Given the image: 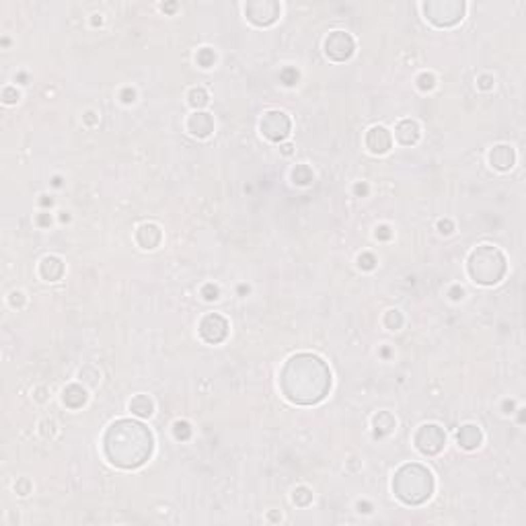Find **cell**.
<instances>
[{"instance_id": "cell-1", "label": "cell", "mask_w": 526, "mask_h": 526, "mask_svg": "<svg viewBox=\"0 0 526 526\" xmlns=\"http://www.w3.org/2000/svg\"><path fill=\"white\" fill-rule=\"evenodd\" d=\"M280 388L294 405L321 403L331 390V370L315 354H296L280 372Z\"/></svg>"}, {"instance_id": "cell-2", "label": "cell", "mask_w": 526, "mask_h": 526, "mask_svg": "<svg viewBox=\"0 0 526 526\" xmlns=\"http://www.w3.org/2000/svg\"><path fill=\"white\" fill-rule=\"evenodd\" d=\"M155 450L152 432L136 420H117L103 436V452L107 461L119 469L142 467Z\"/></svg>"}, {"instance_id": "cell-3", "label": "cell", "mask_w": 526, "mask_h": 526, "mask_svg": "<svg viewBox=\"0 0 526 526\" xmlns=\"http://www.w3.org/2000/svg\"><path fill=\"white\" fill-rule=\"evenodd\" d=\"M434 475L420 463H407L399 467L392 477L394 495L407 506H420L428 501L434 493Z\"/></svg>"}, {"instance_id": "cell-4", "label": "cell", "mask_w": 526, "mask_h": 526, "mask_svg": "<svg viewBox=\"0 0 526 526\" xmlns=\"http://www.w3.org/2000/svg\"><path fill=\"white\" fill-rule=\"evenodd\" d=\"M506 268H508L506 255L497 247H491V245L477 247L469 255V263H467L469 276L473 278V282H477L481 286L497 284L503 278Z\"/></svg>"}, {"instance_id": "cell-5", "label": "cell", "mask_w": 526, "mask_h": 526, "mask_svg": "<svg viewBox=\"0 0 526 526\" xmlns=\"http://www.w3.org/2000/svg\"><path fill=\"white\" fill-rule=\"evenodd\" d=\"M422 9L426 19L436 27H452L465 17L467 5L463 0H430V3H424Z\"/></svg>"}, {"instance_id": "cell-6", "label": "cell", "mask_w": 526, "mask_h": 526, "mask_svg": "<svg viewBox=\"0 0 526 526\" xmlns=\"http://www.w3.org/2000/svg\"><path fill=\"white\" fill-rule=\"evenodd\" d=\"M280 13H282V7L276 0H251V3L245 5L247 19L257 27L274 25L278 21Z\"/></svg>"}, {"instance_id": "cell-7", "label": "cell", "mask_w": 526, "mask_h": 526, "mask_svg": "<svg viewBox=\"0 0 526 526\" xmlns=\"http://www.w3.org/2000/svg\"><path fill=\"white\" fill-rule=\"evenodd\" d=\"M290 129H292V121L284 111H268L263 113L261 117V132L263 136L272 142H284L290 136Z\"/></svg>"}, {"instance_id": "cell-8", "label": "cell", "mask_w": 526, "mask_h": 526, "mask_svg": "<svg viewBox=\"0 0 526 526\" xmlns=\"http://www.w3.org/2000/svg\"><path fill=\"white\" fill-rule=\"evenodd\" d=\"M413 442H415V446H418V450H420L422 454L432 456V454H438V452L444 448V444H446V434H444V430H442L438 424H426V426H422V428L415 432Z\"/></svg>"}, {"instance_id": "cell-9", "label": "cell", "mask_w": 526, "mask_h": 526, "mask_svg": "<svg viewBox=\"0 0 526 526\" xmlns=\"http://www.w3.org/2000/svg\"><path fill=\"white\" fill-rule=\"evenodd\" d=\"M356 52V41L349 33L345 31H333L325 39V54L333 62H345L354 56Z\"/></svg>"}, {"instance_id": "cell-10", "label": "cell", "mask_w": 526, "mask_h": 526, "mask_svg": "<svg viewBox=\"0 0 526 526\" xmlns=\"http://www.w3.org/2000/svg\"><path fill=\"white\" fill-rule=\"evenodd\" d=\"M200 335L208 343H220L228 335V321L218 313H210L200 323Z\"/></svg>"}, {"instance_id": "cell-11", "label": "cell", "mask_w": 526, "mask_h": 526, "mask_svg": "<svg viewBox=\"0 0 526 526\" xmlns=\"http://www.w3.org/2000/svg\"><path fill=\"white\" fill-rule=\"evenodd\" d=\"M366 146L372 155H384L392 146V136L384 125H372L366 134Z\"/></svg>"}, {"instance_id": "cell-12", "label": "cell", "mask_w": 526, "mask_h": 526, "mask_svg": "<svg viewBox=\"0 0 526 526\" xmlns=\"http://www.w3.org/2000/svg\"><path fill=\"white\" fill-rule=\"evenodd\" d=\"M187 129L198 138H208L214 132V117L206 111H193L187 119Z\"/></svg>"}, {"instance_id": "cell-13", "label": "cell", "mask_w": 526, "mask_h": 526, "mask_svg": "<svg viewBox=\"0 0 526 526\" xmlns=\"http://www.w3.org/2000/svg\"><path fill=\"white\" fill-rule=\"evenodd\" d=\"M489 163L497 171H510L514 167V163H516V152L508 144H497L489 152Z\"/></svg>"}, {"instance_id": "cell-14", "label": "cell", "mask_w": 526, "mask_h": 526, "mask_svg": "<svg viewBox=\"0 0 526 526\" xmlns=\"http://www.w3.org/2000/svg\"><path fill=\"white\" fill-rule=\"evenodd\" d=\"M136 240H138V245L142 247V249H157L159 245H161V240H163V232H161V228L155 224V222H146V224H142L138 230H136Z\"/></svg>"}, {"instance_id": "cell-15", "label": "cell", "mask_w": 526, "mask_h": 526, "mask_svg": "<svg viewBox=\"0 0 526 526\" xmlns=\"http://www.w3.org/2000/svg\"><path fill=\"white\" fill-rule=\"evenodd\" d=\"M394 138L403 146H413L420 140V125L413 119H401L394 127Z\"/></svg>"}, {"instance_id": "cell-16", "label": "cell", "mask_w": 526, "mask_h": 526, "mask_svg": "<svg viewBox=\"0 0 526 526\" xmlns=\"http://www.w3.org/2000/svg\"><path fill=\"white\" fill-rule=\"evenodd\" d=\"M456 440H458V446L465 448V450H475L481 442H483V434L481 430L475 426V424H465L461 426V430L456 432Z\"/></svg>"}, {"instance_id": "cell-17", "label": "cell", "mask_w": 526, "mask_h": 526, "mask_svg": "<svg viewBox=\"0 0 526 526\" xmlns=\"http://www.w3.org/2000/svg\"><path fill=\"white\" fill-rule=\"evenodd\" d=\"M39 274L43 280L48 282H56L64 276V261L56 255H48L43 257V261L39 263Z\"/></svg>"}, {"instance_id": "cell-18", "label": "cell", "mask_w": 526, "mask_h": 526, "mask_svg": "<svg viewBox=\"0 0 526 526\" xmlns=\"http://www.w3.org/2000/svg\"><path fill=\"white\" fill-rule=\"evenodd\" d=\"M86 399H89V394H86V390H84L80 384H68V386L62 390V401H64V405L70 407V409H80V407H84V405H86Z\"/></svg>"}, {"instance_id": "cell-19", "label": "cell", "mask_w": 526, "mask_h": 526, "mask_svg": "<svg viewBox=\"0 0 526 526\" xmlns=\"http://www.w3.org/2000/svg\"><path fill=\"white\" fill-rule=\"evenodd\" d=\"M129 411L138 418H150L155 413V403L148 394H136V397L129 401Z\"/></svg>"}, {"instance_id": "cell-20", "label": "cell", "mask_w": 526, "mask_h": 526, "mask_svg": "<svg viewBox=\"0 0 526 526\" xmlns=\"http://www.w3.org/2000/svg\"><path fill=\"white\" fill-rule=\"evenodd\" d=\"M394 430V418L388 411H378L374 415V436L382 438Z\"/></svg>"}, {"instance_id": "cell-21", "label": "cell", "mask_w": 526, "mask_h": 526, "mask_svg": "<svg viewBox=\"0 0 526 526\" xmlns=\"http://www.w3.org/2000/svg\"><path fill=\"white\" fill-rule=\"evenodd\" d=\"M292 179H294L296 185H309V183H313L315 173H313V169L309 165H296L292 169Z\"/></svg>"}, {"instance_id": "cell-22", "label": "cell", "mask_w": 526, "mask_h": 526, "mask_svg": "<svg viewBox=\"0 0 526 526\" xmlns=\"http://www.w3.org/2000/svg\"><path fill=\"white\" fill-rule=\"evenodd\" d=\"M187 99H189V105H191L195 111H200L202 107H206V105H208V101H210L208 91H206V89H202V86L191 89V91H189V95H187Z\"/></svg>"}, {"instance_id": "cell-23", "label": "cell", "mask_w": 526, "mask_h": 526, "mask_svg": "<svg viewBox=\"0 0 526 526\" xmlns=\"http://www.w3.org/2000/svg\"><path fill=\"white\" fill-rule=\"evenodd\" d=\"M382 323H384V327H386V329L397 331V329H401V327H403V315H401L399 311L390 309V311H386V313H384Z\"/></svg>"}, {"instance_id": "cell-24", "label": "cell", "mask_w": 526, "mask_h": 526, "mask_svg": "<svg viewBox=\"0 0 526 526\" xmlns=\"http://www.w3.org/2000/svg\"><path fill=\"white\" fill-rule=\"evenodd\" d=\"M195 62H198V66H202V68H212L214 62H216V52H214L212 48H202V50L198 52V56H195Z\"/></svg>"}, {"instance_id": "cell-25", "label": "cell", "mask_w": 526, "mask_h": 526, "mask_svg": "<svg viewBox=\"0 0 526 526\" xmlns=\"http://www.w3.org/2000/svg\"><path fill=\"white\" fill-rule=\"evenodd\" d=\"M292 501H294L296 506L304 508V506H309V503L313 501V491H311L309 487L300 485V487H296V489H294V493H292Z\"/></svg>"}, {"instance_id": "cell-26", "label": "cell", "mask_w": 526, "mask_h": 526, "mask_svg": "<svg viewBox=\"0 0 526 526\" xmlns=\"http://www.w3.org/2000/svg\"><path fill=\"white\" fill-rule=\"evenodd\" d=\"M173 436H175L179 442L189 440V438H191V426H189L187 422H183V420L175 422V424H173Z\"/></svg>"}, {"instance_id": "cell-27", "label": "cell", "mask_w": 526, "mask_h": 526, "mask_svg": "<svg viewBox=\"0 0 526 526\" xmlns=\"http://www.w3.org/2000/svg\"><path fill=\"white\" fill-rule=\"evenodd\" d=\"M298 78H300V72H298L296 68H292V66H286V68H282V72H280V80H282L286 86H294V84L298 82Z\"/></svg>"}, {"instance_id": "cell-28", "label": "cell", "mask_w": 526, "mask_h": 526, "mask_svg": "<svg viewBox=\"0 0 526 526\" xmlns=\"http://www.w3.org/2000/svg\"><path fill=\"white\" fill-rule=\"evenodd\" d=\"M418 86H420V91H432L436 86V76L432 72H422L418 76Z\"/></svg>"}, {"instance_id": "cell-29", "label": "cell", "mask_w": 526, "mask_h": 526, "mask_svg": "<svg viewBox=\"0 0 526 526\" xmlns=\"http://www.w3.org/2000/svg\"><path fill=\"white\" fill-rule=\"evenodd\" d=\"M358 266H360L362 270L370 272V270L376 268V257H374L372 253H362V255L358 257Z\"/></svg>"}, {"instance_id": "cell-30", "label": "cell", "mask_w": 526, "mask_h": 526, "mask_svg": "<svg viewBox=\"0 0 526 526\" xmlns=\"http://www.w3.org/2000/svg\"><path fill=\"white\" fill-rule=\"evenodd\" d=\"M202 296H204L208 302H212V300H218V298H220V290H218L216 284H206V286L202 288Z\"/></svg>"}, {"instance_id": "cell-31", "label": "cell", "mask_w": 526, "mask_h": 526, "mask_svg": "<svg viewBox=\"0 0 526 526\" xmlns=\"http://www.w3.org/2000/svg\"><path fill=\"white\" fill-rule=\"evenodd\" d=\"M3 101H5L7 105L17 103V101H19V91H17L15 86H7V89L3 91Z\"/></svg>"}, {"instance_id": "cell-32", "label": "cell", "mask_w": 526, "mask_h": 526, "mask_svg": "<svg viewBox=\"0 0 526 526\" xmlns=\"http://www.w3.org/2000/svg\"><path fill=\"white\" fill-rule=\"evenodd\" d=\"M477 86H479L481 91H491V89H493V76H491V74H481V76L477 78Z\"/></svg>"}, {"instance_id": "cell-33", "label": "cell", "mask_w": 526, "mask_h": 526, "mask_svg": "<svg viewBox=\"0 0 526 526\" xmlns=\"http://www.w3.org/2000/svg\"><path fill=\"white\" fill-rule=\"evenodd\" d=\"M15 491L19 493V495H27L29 491H31V481L27 479V477H23V479H19L17 483H15Z\"/></svg>"}, {"instance_id": "cell-34", "label": "cell", "mask_w": 526, "mask_h": 526, "mask_svg": "<svg viewBox=\"0 0 526 526\" xmlns=\"http://www.w3.org/2000/svg\"><path fill=\"white\" fill-rule=\"evenodd\" d=\"M119 99L125 103V105H129V103H134L136 101V91L132 89V86H125L121 93H119Z\"/></svg>"}, {"instance_id": "cell-35", "label": "cell", "mask_w": 526, "mask_h": 526, "mask_svg": "<svg viewBox=\"0 0 526 526\" xmlns=\"http://www.w3.org/2000/svg\"><path fill=\"white\" fill-rule=\"evenodd\" d=\"M374 236H376L378 240H388V238L392 236V230H390V226H386V224H380V226L376 228Z\"/></svg>"}, {"instance_id": "cell-36", "label": "cell", "mask_w": 526, "mask_h": 526, "mask_svg": "<svg viewBox=\"0 0 526 526\" xmlns=\"http://www.w3.org/2000/svg\"><path fill=\"white\" fill-rule=\"evenodd\" d=\"M438 230L442 232V234H450L452 230H454V222L450 220V218H444V220H438Z\"/></svg>"}, {"instance_id": "cell-37", "label": "cell", "mask_w": 526, "mask_h": 526, "mask_svg": "<svg viewBox=\"0 0 526 526\" xmlns=\"http://www.w3.org/2000/svg\"><path fill=\"white\" fill-rule=\"evenodd\" d=\"M54 432H56V424H54L52 420H46V422H41V434H43L46 438L54 436Z\"/></svg>"}, {"instance_id": "cell-38", "label": "cell", "mask_w": 526, "mask_h": 526, "mask_svg": "<svg viewBox=\"0 0 526 526\" xmlns=\"http://www.w3.org/2000/svg\"><path fill=\"white\" fill-rule=\"evenodd\" d=\"M9 302H11V306H15V309H21V306H23V302H25V296H23V292H13V294H11V298H9Z\"/></svg>"}, {"instance_id": "cell-39", "label": "cell", "mask_w": 526, "mask_h": 526, "mask_svg": "<svg viewBox=\"0 0 526 526\" xmlns=\"http://www.w3.org/2000/svg\"><path fill=\"white\" fill-rule=\"evenodd\" d=\"M37 226H41V228H48V226H52V216H50L48 212H41V214H37Z\"/></svg>"}, {"instance_id": "cell-40", "label": "cell", "mask_w": 526, "mask_h": 526, "mask_svg": "<svg viewBox=\"0 0 526 526\" xmlns=\"http://www.w3.org/2000/svg\"><path fill=\"white\" fill-rule=\"evenodd\" d=\"M82 121H84L86 125H95V123L99 121V115H97L95 111H86V113L82 115Z\"/></svg>"}, {"instance_id": "cell-41", "label": "cell", "mask_w": 526, "mask_h": 526, "mask_svg": "<svg viewBox=\"0 0 526 526\" xmlns=\"http://www.w3.org/2000/svg\"><path fill=\"white\" fill-rule=\"evenodd\" d=\"M463 296H465V290H463L461 286H452V288H450V298H452V300H461Z\"/></svg>"}, {"instance_id": "cell-42", "label": "cell", "mask_w": 526, "mask_h": 526, "mask_svg": "<svg viewBox=\"0 0 526 526\" xmlns=\"http://www.w3.org/2000/svg\"><path fill=\"white\" fill-rule=\"evenodd\" d=\"M354 191H356V195H366L368 193V183H356V187H354Z\"/></svg>"}, {"instance_id": "cell-43", "label": "cell", "mask_w": 526, "mask_h": 526, "mask_svg": "<svg viewBox=\"0 0 526 526\" xmlns=\"http://www.w3.org/2000/svg\"><path fill=\"white\" fill-rule=\"evenodd\" d=\"M358 512L370 514V512H372V503H368V501H358Z\"/></svg>"}, {"instance_id": "cell-44", "label": "cell", "mask_w": 526, "mask_h": 526, "mask_svg": "<svg viewBox=\"0 0 526 526\" xmlns=\"http://www.w3.org/2000/svg\"><path fill=\"white\" fill-rule=\"evenodd\" d=\"M35 399H37L39 403H43V401L48 399V397H46V388H37V390H35Z\"/></svg>"}, {"instance_id": "cell-45", "label": "cell", "mask_w": 526, "mask_h": 526, "mask_svg": "<svg viewBox=\"0 0 526 526\" xmlns=\"http://www.w3.org/2000/svg\"><path fill=\"white\" fill-rule=\"evenodd\" d=\"M39 204L43 206V208H50L52 204H54V200L50 198V195H41V200H39Z\"/></svg>"}, {"instance_id": "cell-46", "label": "cell", "mask_w": 526, "mask_h": 526, "mask_svg": "<svg viewBox=\"0 0 526 526\" xmlns=\"http://www.w3.org/2000/svg\"><path fill=\"white\" fill-rule=\"evenodd\" d=\"M514 401H503V413H512V409H514Z\"/></svg>"}, {"instance_id": "cell-47", "label": "cell", "mask_w": 526, "mask_h": 526, "mask_svg": "<svg viewBox=\"0 0 526 526\" xmlns=\"http://www.w3.org/2000/svg\"><path fill=\"white\" fill-rule=\"evenodd\" d=\"M292 148H294L292 144H282V152L284 155H292Z\"/></svg>"}, {"instance_id": "cell-48", "label": "cell", "mask_w": 526, "mask_h": 526, "mask_svg": "<svg viewBox=\"0 0 526 526\" xmlns=\"http://www.w3.org/2000/svg\"><path fill=\"white\" fill-rule=\"evenodd\" d=\"M161 9H163V11H167V13H171V11H175V9H177V5H163Z\"/></svg>"}, {"instance_id": "cell-49", "label": "cell", "mask_w": 526, "mask_h": 526, "mask_svg": "<svg viewBox=\"0 0 526 526\" xmlns=\"http://www.w3.org/2000/svg\"><path fill=\"white\" fill-rule=\"evenodd\" d=\"M103 23V19H101V15H93V25L97 27V25H101Z\"/></svg>"}, {"instance_id": "cell-50", "label": "cell", "mask_w": 526, "mask_h": 526, "mask_svg": "<svg viewBox=\"0 0 526 526\" xmlns=\"http://www.w3.org/2000/svg\"><path fill=\"white\" fill-rule=\"evenodd\" d=\"M52 183H54L56 187H60V185H62V177H54V181H52Z\"/></svg>"}, {"instance_id": "cell-51", "label": "cell", "mask_w": 526, "mask_h": 526, "mask_svg": "<svg viewBox=\"0 0 526 526\" xmlns=\"http://www.w3.org/2000/svg\"><path fill=\"white\" fill-rule=\"evenodd\" d=\"M238 292H240V294H247V292H249V286H238Z\"/></svg>"}]
</instances>
